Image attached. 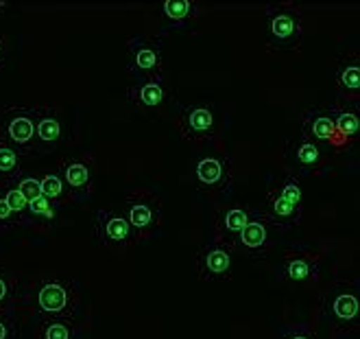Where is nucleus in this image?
Here are the masks:
<instances>
[{
  "instance_id": "nucleus-22",
  "label": "nucleus",
  "mask_w": 360,
  "mask_h": 339,
  "mask_svg": "<svg viewBox=\"0 0 360 339\" xmlns=\"http://www.w3.org/2000/svg\"><path fill=\"white\" fill-rule=\"evenodd\" d=\"M35 132H37V138L41 142H55L61 136V123L53 116H44V118L37 121Z\"/></svg>"
},
{
  "instance_id": "nucleus-2",
  "label": "nucleus",
  "mask_w": 360,
  "mask_h": 339,
  "mask_svg": "<svg viewBox=\"0 0 360 339\" xmlns=\"http://www.w3.org/2000/svg\"><path fill=\"white\" fill-rule=\"evenodd\" d=\"M302 13L290 3L266 7V39L273 49L290 51L302 37Z\"/></svg>"
},
{
  "instance_id": "nucleus-16",
  "label": "nucleus",
  "mask_w": 360,
  "mask_h": 339,
  "mask_svg": "<svg viewBox=\"0 0 360 339\" xmlns=\"http://www.w3.org/2000/svg\"><path fill=\"white\" fill-rule=\"evenodd\" d=\"M334 118H336V130L341 147H347L354 138L360 136V103L347 101L343 105H336Z\"/></svg>"
},
{
  "instance_id": "nucleus-6",
  "label": "nucleus",
  "mask_w": 360,
  "mask_h": 339,
  "mask_svg": "<svg viewBox=\"0 0 360 339\" xmlns=\"http://www.w3.org/2000/svg\"><path fill=\"white\" fill-rule=\"evenodd\" d=\"M286 160L290 164V168L295 173H319L326 158H323V149L319 147V142H314L306 136L295 138L292 142H288L286 147Z\"/></svg>"
},
{
  "instance_id": "nucleus-21",
  "label": "nucleus",
  "mask_w": 360,
  "mask_h": 339,
  "mask_svg": "<svg viewBox=\"0 0 360 339\" xmlns=\"http://www.w3.org/2000/svg\"><path fill=\"white\" fill-rule=\"evenodd\" d=\"M7 132H9L13 142L29 144L33 140V136H35V123L29 116H15V118L9 121Z\"/></svg>"
},
{
  "instance_id": "nucleus-3",
  "label": "nucleus",
  "mask_w": 360,
  "mask_h": 339,
  "mask_svg": "<svg viewBox=\"0 0 360 339\" xmlns=\"http://www.w3.org/2000/svg\"><path fill=\"white\" fill-rule=\"evenodd\" d=\"M234 267V245L221 239H212L205 243L197 257V273L203 281H221L227 278Z\"/></svg>"
},
{
  "instance_id": "nucleus-18",
  "label": "nucleus",
  "mask_w": 360,
  "mask_h": 339,
  "mask_svg": "<svg viewBox=\"0 0 360 339\" xmlns=\"http://www.w3.org/2000/svg\"><path fill=\"white\" fill-rule=\"evenodd\" d=\"M37 304L41 311H46L51 315H57L61 311L68 309V291L63 289L59 283H49L39 289L37 293Z\"/></svg>"
},
{
  "instance_id": "nucleus-29",
  "label": "nucleus",
  "mask_w": 360,
  "mask_h": 339,
  "mask_svg": "<svg viewBox=\"0 0 360 339\" xmlns=\"http://www.w3.org/2000/svg\"><path fill=\"white\" fill-rule=\"evenodd\" d=\"M29 210H31L33 215H46V217L53 215V210H51V199L44 197V195H41L39 199H35V202H31V204H29Z\"/></svg>"
},
{
  "instance_id": "nucleus-4",
  "label": "nucleus",
  "mask_w": 360,
  "mask_h": 339,
  "mask_svg": "<svg viewBox=\"0 0 360 339\" xmlns=\"http://www.w3.org/2000/svg\"><path fill=\"white\" fill-rule=\"evenodd\" d=\"M94 232L103 245L110 247H122L129 245L136 239V228L129 223L124 213H116V210H98L96 221H94Z\"/></svg>"
},
{
  "instance_id": "nucleus-25",
  "label": "nucleus",
  "mask_w": 360,
  "mask_h": 339,
  "mask_svg": "<svg viewBox=\"0 0 360 339\" xmlns=\"http://www.w3.org/2000/svg\"><path fill=\"white\" fill-rule=\"evenodd\" d=\"M41 193H44V197L49 199H57L61 197L63 193V180L59 175H46L44 180H41Z\"/></svg>"
},
{
  "instance_id": "nucleus-5",
  "label": "nucleus",
  "mask_w": 360,
  "mask_h": 339,
  "mask_svg": "<svg viewBox=\"0 0 360 339\" xmlns=\"http://www.w3.org/2000/svg\"><path fill=\"white\" fill-rule=\"evenodd\" d=\"M129 70L138 79L162 75V44L146 37H136L129 42Z\"/></svg>"
},
{
  "instance_id": "nucleus-31",
  "label": "nucleus",
  "mask_w": 360,
  "mask_h": 339,
  "mask_svg": "<svg viewBox=\"0 0 360 339\" xmlns=\"http://www.w3.org/2000/svg\"><path fill=\"white\" fill-rule=\"evenodd\" d=\"M9 335H11V328H9V324L0 317V339H9Z\"/></svg>"
},
{
  "instance_id": "nucleus-12",
  "label": "nucleus",
  "mask_w": 360,
  "mask_h": 339,
  "mask_svg": "<svg viewBox=\"0 0 360 339\" xmlns=\"http://www.w3.org/2000/svg\"><path fill=\"white\" fill-rule=\"evenodd\" d=\"M266 217L275 223V228H292L302 219V206L286 199L278 188L266 193Z\"/></svg>"
},
{
  "instance_id": "nucleus-20",
  "label": "nucleus",
  "mask_w": 360,
  "mask_h": 339,
  "mask_svg": "<svg viewBox=\"0 0 360 339\" xmlns=\"http://www.w3.org/2000/svg\"><path fill=\"white\" fill-rule=\"evenodd\" d=\"M63 182L77 193L88 195L92 186V171L86 162H68L63 166Z\"/></svg>"
},
{
  "instance_id": "nucleus-11",
  "label": "nucleus",
  "mask_w": 360,
  "mask_h": 339,
  "mask_svg": "<svg viewBox=\"0 0 360 339\" xmlns=\"http://www.w3.org/2000/svg\"><path fill=\"white\" fill-rule=\"evenodd\" d=\"M124 215L129 223L136 228V232H146L160 223V206L151 195H136L134 199L127 202Z\"/></svg>"
},
{
  "instance_id": "nucleus-13",
  "label": "nucleus",
  "mask_w": 360,
  "mask_h": 339,
  "mask_svg": "<svg viewBox=\"0 0 360 339\" xmlns=\"http://www.w3.org/2000/svg\"><path fill=\"white\" fill-rule=\"evenodd\" d=\"M251 219V210H247L245 206H229L223 208L217 215V239L234 245L240 237V232L245 230V226Z\"/></svg>"
},
{
  "instance_id": "nucleus-14",
  "label": "nucleus",
  "mask_w": 360,
  "mask_h": 339,
  "mask_svg": "<svg viewBox=\"0 0 360 339\" xmlns=\"http://www.w3.org/2000/svg\"><path fill=\"white\" fill-rule=\"evenodd\" d=\"M129 94H131V101L138 105V108H144V110H158L160 105L166 101V97H168L166 79H164V75L138 79V83L131 88Z\"/></svg>"
},
{
  "instance_id": "nucleus-23",
  "label": "nucleus",
  "mask_w": 360,
  "mask_h": 339,
  "mask_svg": "<svg viewBox=\"0 0 360 339\" xmlns=\"http://www.w3.org/2000/svg\"><path fill=\"white\" fill-rule=\"evenodd\" d=\"M20 166V156L7 144H0V173H13Z\"/></svg>"
},
{
  "instance_id": "nucleus-9",
  "label": "nucleus",
  "mask_w": 360,
  "mask_h": 339,
  "mask_svg": "<svg viewBox=\"0 0 360 339\" xmlns=\"http://www.w3.org/2000/svg\"><path fill=\"white\" fill-rule=\"evenodd\" d=\"M214 114L205 105H193L181 112L177 127L186 140H210L214 134Z\"/></svg>"
},
{
  "instance_id": "nucleus-19",
  "label": "nucleus",
  "mask_w": 360,
  "mask_h": 339,
  "mask_svg": "<svg viewBox=\"0 0 360 339\" xmlns=\"http://www.w3.org/2000/svg\"><path fill=\"white\" fill-rule=\"evenodd\" d=\"M162 11H164V18L173 27H184L193 18H197L199 5L195 3V0H166V3L162 5Z\"/></svg>"
},
{
  "instance_id": "nucleus-30",
  "label": "nucleus",
  "mask_w": 360,
  "mask_h": 339,
  "mask_svg": "<svg viewBox=\"0 0 360 339\" xmlns=\"http://www.w3.org/2000/svg\"><path fill=\"white\" fill-rule=\"evenodd\" d=\"M11 215H13L11 206L7 204V199H5V197H0V223H3V221H9V219H11Z\"/></svg>"
},
{
  "instance_id": "nucleus-26",
  "label": "nucleus",
  "mask_w": 360,
  "mask_h": 339,
  "mask_svg": "<svg viewBox=\"0 0 360 339\" xmlns=\"http://www.w3.org/2000/svg\"><path fill=\"white\" fill-rule=\"evenodd\" d=\"M18 188L22 190V195L27 197L29 204L44 195V193H41V180H35V178H25L22 182L18 184Z\"/></svg>"
},
{
  "instance_id": "nucleus-7",
  "label": "nucleus",
  "mask_w": 360,
  "mask_h": 339,
  "mask_svg": "<svg viewBox=\"0 0 360 339\" xmlns=\"http://www.w3.org/2000/svg\"><path fill=\"white\" fill-rule=\"evenodd\" d=\"M282 278L290 285H310L319 278V261L306 247H295L282 261Z\"/></svg>"
},
{
  "instance_id": "nucleus-17",
  "label": "nucleus",
  "mask_w": 360,
  "mask_h": 339,
  "mask_svg": "<svg viewBox=\"0 0 360 339\" xmlns=\"http://www.w3.org/2000/svg\"><path fill=\"white\" fill-rule=\"evenodd\" d=\"M336 86L347 97L360 94V55H347L336 70Z\"/></svg>"
},
{
  "instance_id": "nucleus-8",
  "label": "nucleus",
  "mask_w": 360,
  "mask_h": 339,
  "mask_svg": "<svg viewBox=\"0 0 360 339\" xmlns=\"http://www.w3.org/2000/svg\"><path fill=\"white\" fill-rule=\"evenodd\" d=\"M275 237V223L266 217V213H251L249 223L240 232L236 241V249L240 247L247 254H262L271 247Z\"/></svg>"
},
{
  "instance_id": "nucleus-24",
  "label": "nucleus",
  "mask_w": 360,
  "mask_h": 339,
  "mask_svg": "<svg viewBox=\"0 0 360 339\" xmlns=\"http://www.w3.org/2000/svg\"><path fill=\"white\" fill-rule=\"evenodd\" d=\"M72 326L68 322H49L44 326V339H70Z\"/></svg>"
},
{
  "instance_id": "nucleus-10",
  "label": "nucleus",
  "mask_w": 360,
  "mask_h": 339,
  "mask_svg": "<svg viewBox=\"0 0 360 339\" xmlns=\"http://www.w3.org/2000/svg\"><path fill=\"white\" fill-rule=\"evenodd\" d=\"M306 138L314 142H326L330 147L341 149V140H338V130H336V118L334 110H310L304 116V134Z\"/></svg>"
},
{
  "instance_id": "nucleus-32",
  "label": "nucleus",
  "mask_w": 360,
  "mask_h": 339,
  "mask_svg": "<svg viewBox=\"0 0 360 339\" xmlns=\"http://www.w3.org/2000/svg\"><path fill=\"white\" fill-rule=\"evenodd\" d=\"M5 300H7V285L3 278H0V302H5Z\"/></svg>"
},
{
  "instance_id": "nucleus-28",
  "label": "nucleus",
  "mask_w": 360,
  "mask_h": 339,
  "mask_svg": "<svg viewBox=\"0 0 360 339\" xmlns=\"http://www.w3.org/2000/svg\"><path fill=\"white\" fill-rule=\"evenodd\" d=\"M282 339H316L312 328L308 324H295L290 328H286L284 337Z\"/></svg>"
},
{
  "instance_id": "nucleus-33",
  "label": "nucleus",
  "mask_w": 360,
  "mask_h": 339,
  "mask_svg": "<svg viewBox=\"0 0 360 339\" xmlns=\"http://www.w3.org/2000/svg\"><path fill=\"white\" fill-rule=\"evenodd\" d=\"M3 57H5V49H3V44H0V63H3Z\"/></svg>"
},
{
  "instance_id": "nucleus-15",
  "label": "nucleus",
  "mask_w": 360,
  "mask_h": 339,
  "mask_svg": "<svg viewBox=\"0 0 360 339\" xmlns=\"http://www.w3.org/2000/svg\"><path fill=\"white\" fill-rule=\"evenodd\" d=\"M195 178L205 190H221L229 182V166L223 158H203L197 162Z\"/></svg>"
},
{
  "instance_id": "nucleus-27",
  "label": "nucleus",
  "mask_w": 360,
  "mask_h": 339,
  "mask_svg": "<svg viewBox=\"0 0 360 339\" xmlns=\"http://www.w3.org/2000/svg\"><path fill=\"white\" fill-rule=\"evenodd\" d=\"M5 199H7V204L11 206V210H13L15 215H22L25 210L29 208V202H27V197L22 195V190H20L18 186H15V188H11V190H7Z\"/></svg>"
},
{
  "instance_id": "nucleus-1",
  "label": "nucleus",
  "mask_w": 360,
  "mask_h": 339,
  "mask_svg": "<svg viewBox=\"0 0 360 339\" xmlns=\"http://www.w3.org/2000/svg\"><path fill=\"white\" fill-rule=\"evenodd\" d=\"M323 322L336 335H352L360 331V283L336 285L321 304Z\"/></svg>"
}]
</instances>
